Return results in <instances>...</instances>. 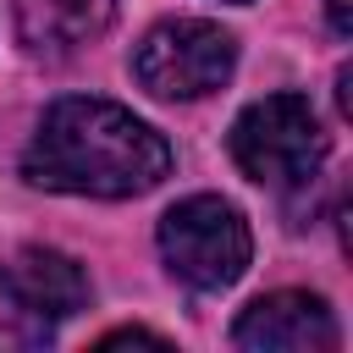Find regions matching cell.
I'll return each mask as SVG.
<instances>
[{
    "instance_id": "7",
    "label": "cell",
    "mask_w": 353,
    "mask_h": 353,
    "mask_svg": "<svg viewBox=\"0 0 353 353\" xmlns=\"http://www.w3.org/2000/svg\"><path fill=\"white\" fill-rule=\"evenodd\" d=\"M116 0H17V33L39 55H72L105 33Z\"/></svg>"
},
{
    "instance_id": "4",
    "label": "cell",
    "mask_w": 353,
    "mask_h": 353,
    "mask_svg": "<svg viewBox=\"0 0 353 353\" xmlns=\"http://www.w3.org/2000/svg\"><path fill=\"white\" fill-rule=\"evenodd\" d=\"M232 66H237V39L199 17L160 22L132 50V77L154 99H204L232 77Z\"/></svg>"
},
{
    "instance_id": "6",
    "label": "cell",
    "mask_w": 353,
    "mask_h": 353,
    "mask_svg": "<svg viewBox=\"0 0 353 353\" xmlns=\"http://www.w3.org/2000/svg\"><path fill=\"white\" fill-rule=\"evenodd\" d=\"M232 342L248 353H325L336 347V320L314 292H270L237 314Z\"/></svg>"
},
{
    "instance_id": "5",
    "label": "cell",
    "mask_w": 353,
    "mask_h": 353,
    "mask_svg": "<svg viewBox=\"0 0 353 353\" xmlns=\"http://www.w3.org/2000/svg\"><path fill=\"white\" fill-rule=\"evenodd\" d=\"M0 298L22 320L55 325L88 303V276L61 248H17L11 259H0Z\"/></svg>"
},
{
    "instance_id": "1",
    "label": "cell",
    "mask_w": 353,
    "mask_h": 353,
    "mask_svg": "<svg viewBox=\"0 0 353 353\" xmlns=\"http://www.w3.org/2000/svg\"><path fill=\"white\" fill-rule=\"evenodd\" d=\"M171 171V143L110 99H55L22 154L33 188L83 199H132Z\"/></svg>"
},
{
    "instance_id": "8",
    "label": "cell",
    "mask_w": 353,
    "mask_h": 353,
    "mask_svg": "<svg viewBox=\"0 0 353 353\" xmlns=\"http://www.w3.org/2000/svg\"><path fill=\"white\" fill-rule=\"evenodd\" d=\"M121 342H149V347H165V336H154V331H110V336H99V347H121Z\"/></svg>"
},
{
    "instance_id": "9",
    "label": "cell",
    "mask_w": 353,
    "mask_h": 353,
    "mask_svg": "<svg viewBox=\"0 0 353 353\" xmlns=\"http://www.w3.org/2000/svg\"><path fill=\"white\" fill-rule=\"evenodd\" d=\"M325 11H331L336 33H353V0H325Z\"/></svg>"
},
{
    "instance_id": "3",
    "label": "cell",
    "mask_w": 353,
    "mask_h": 353,
    "mask_svg": "<svg viewBox=\"0 0 353 353\" xmlns=\"http://www.w3.org/2000/svg\"><path fill=\"white\" fill-rule=\"evenodd\" d=\"M160 254H165L176 281H188L199 292H221L248 270L254 237H248V221H243L237 204H226L215 193H199V199H182V204L165 210Z\"/></svg>"
},
{
    "instance_id": "2",
    "label": "cell",
    "mask_w": 353,
    "mask_h": 353,
    "mask_svg": "<svg viewBox=\"0 0 353 353\" xmlns=\"http://www.w3.org/2000/svg\"><path fill=\"white\" fill-rule=\"evenodd\" d=\"M232 160L248 182L292 193L325 165V132L303 94H265L232 121Z\"/></svg>"
}]
</instances>
